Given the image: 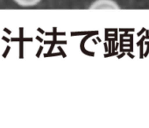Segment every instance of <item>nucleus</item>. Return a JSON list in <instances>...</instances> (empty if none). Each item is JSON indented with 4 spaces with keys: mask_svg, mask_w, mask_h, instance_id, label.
<instances>
[{
    "mask_svg": "<svg viewBox=\"0 0 149 128\" xmlns=\"http://www.w3.org/2000/svg\"><path fill=\"white\" fill-rule=\"evenodd\" d=\"M92 10H118L119 6L113 0H97L91 4Z\"/></svg>",
    "mask_w": 149,
    "mask_h": 128,
    "instance_id": "nucleus-1",
    "label": "nucleus"
},
{
    "mask_svg": "<svg viewBox=\"0 0 149 128\" xmlns=\"http://www.w3.org/2000/svg\"><path fill=\"white\" fill-rule=\"evenodd\" d=\"M14 1L21 6H33L39 4L41 0H14Z\"/></svg>",
    "mask_w": 149,
    "mask_h": 128,
    "instance_id": "nucleus-2",
    "label": "nucleus"
}]
</instances>
